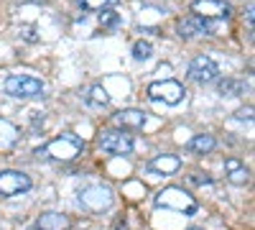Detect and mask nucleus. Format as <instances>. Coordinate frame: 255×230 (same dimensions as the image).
Instances as JSON below:
<instances>
[{
    "mask_svg": "<svg viewBox=\"0 0 255 230\" xmlns=\"http://www.w3.org/2000/svg\"><path fill=\"white\" fill-rule=\"evenodd\" d=\"M82 149H84V141H82L79 136H74V133H61L59 138L49 141V143L44 146V151H38V156L44 154V156H49V159H54V161H74V159L82 154Z\"/></svg>",
    "mask_w": 255,
    "mask_h": 230,
    "instance_id": "f257e3e1",
    "label": "nucleus"
},
{
    "mask_svg": "<svg viewBox=\"0 0 255 230\" xmlns=\"http://www.w3.org/2000/svg\"><path fill=\"white\" fill-rule=\"evenodd\" d=\"M79 205L87 207L90 213H108L115 205V195L105 184H90L79 192Z\"/></svg>",
    "mask_w": 255,
    "mask_h": 230,
    "instance_id": "f03ea898",
    "label": "nucleus"
},
{
    "mask_svg": "<svg viewBox=\"0 0 255 230\" xmlns=\"http://www.w3.org/2000/svg\"><path fill=\"white\" fill-rule=\"evenodd\" d=\"M5 92L10 97H18V100H28V97H38L44 92V79L38 77H31V74H10L5 77Z\"/></svg>",
    "mask_w": 255,
    "mask_h": 230,
    "instance_id": "7ed1b4c3",
    "label": "nucleus"
},
{
    "mask_svg": "<svg viewBox=\"0 0 255 230\" xmlns=\"http://www.w3.org/2000/svg\"><path fill=\"white\" fill-rule=\"evenodd\" d=\"M220 31V20L202 18V15H184L176 20V33L181 38H194V36H212Z\"/></svg>",
    "mask_w": 255,
    "mask_h": 230,
    "instance_id": "20e7f679",
    "label": "nucleus"
},
{
    "mask_svg": "<svg viewBox=\"0 0 255 230\" xmlns=\"http://www.w3.org/2000/svg\"><path fill=\"white\" fill-rule=\"evenodd\" d=\"M97 146L105 154H113V156H128L133 151V136H128L125 131H102L97 136Z\"/></svg>",
    "mask_w": 255,
    "mask_h": 230,
    "instance_id": "39448f33",
    "label": "nucleus"
},
{
    "mask_svg": "<svg viewBox=\"0 0 255 230\" xmlns=\"http://www.w3.org/2000/svg\"><path fill=\"white\" fill-rule=\"evenodd\" d=\"M184 95H186V90L176 79H161V82H151L148 85V97L166 102V105H179L184 100Z\"/></svg>",
    "mask_w": 255,
    "mask_h": 230,
    "instance_id": "423d86ee",
    "label": "nucleus"
},
{
    "mask_svg": "<svg viewBox=\"0 0 255 230\" xmlns=\"http://www.w3.org/2000/svg\"><path fill=\"white\" fill-rule=\"evenodd\" d=\"M158 207H171V210H179V213H186V215H194L199 207L197 202L191 200L184 190H176V187H168V190L158 192L156 200H153Z\"/></svg>",
    "mask_w": 255,
    "mask_h": 230,
    "instance_id": "0eeeda50",
    "label": "nucleus"
},
{
    "mask_svg": "<svg viewBox=\"0 0 255 230\" xmlns=\"http://www.w3.org/2000/svg\"><path fill=\"white\" fill-rule=\"evenodd\" d=\"M217 77H220V64L212 56L199 54V56L191 59V64H189V79L199 82V85H209V82H217Z\"/></svg>",
    "mask_w": 255,
    "mask_h": 230,
    "instance_id": "6e6552de",
    "label": "nucleus"
},
{
    "mask_svg": "<svg viewBox=\"0 0 255 230\" xmlns=\"http://www.w3.org/2000/svg\"><path fill=\"white\" fill-rule=\"evenodd\" d=\"M31 187H33V182L23 172H15V169L0 172V195L3 197H18V195L28 192Z\"/></svg>",
    "mask_w": 255,
    "mask_h": 230,
    "instance_id": "1a4fd4ad",
    "label": "nucleus"
},
{
    "mask_svg": "<svg viewBox=\"0 0 255 230\" xmlns=\"http://www.w3.org/2000/svg\"><path fill=\"white\" fill-rule=\"evenodd\" d=\"M191 13L202 15V18H212V20H227L232 15V5L227 0H194L191 3Z\"/></svg>",
    "mask_w": 255,
    "mask_h": 230,
    "instance_id": "9d476101",
    "label": "nucleus"
},
{
    "mask_svg": "<svg viewBox=\"0 0 255 230\" xmlns=\"http://www.w3.org/2000/svg\"><path fill=\"white\" fill-rule=\"evenodd\" d=\"M113 123L118 125L120 131H138L148 123V113L138 110V108H128V110H120L113 115Z\"/></svg>",
    "mask_w": 255,
    "mask_h": 230,
    "instance_id": "9b49d317",
    "label": "nucleus"
},
{
    "mask_svg": "<svg viewBox=\"0 0 255 230\" xmlns=\"http://www.w3.org/2000/svg\"><path fill=\"white\" fill-rule=\"evenodd\" d=\"M148 169L156 172V174H163V177L176 174V172L181 169V159L174 156V154H161V156H156V159L148 161Z\"/></svg>",
    "mask_w": 255,
    "mask_h": 230,
    "instance_id": "f8f14e48",
    "label": "nucleus"
},
{
    "mask_svg": "<svg viewBox=\"0 0 255 230\" xmlns=\"http://www.w3.org/2000/svg\"><path fill=\"white\" fill-rule=\"evenodd\" d=\"M225 174L232 184H248L250 182V169L238 159V156H230L225 159Z\"/></svg>",
    "mask_w": 255,
    "mask_h": 230,
    "instance_id": "ddd939ff",
    "label": "nucleus"
},
{
    "mask_svg": "<svg viewBox=\"0 0 255 230\" xmlns=\"http://www.w3.org/2000/svg\"><path fill=\"white\" fill-rule=\"evenodd\" d=\"M72 220L61 213H41L36 220V230H69Z\"/></svg>",
    "mask_w": 255,
    "mask_h": 230,
    "instance_id": "4468645a",
    "label": "nucleus"
},
{
    "mask_svg": "<svg viewBox=\"0 0 255 230\" xmlns=\"http://www.w3.org/2000/svg\"><path fill=\"white\" fill-rule=\"evenodd\" d=\"M217 92H220L222 97H240V95H245V92H248V85H245L243 79L225 77V79H220V82H217Z\"/></svg>",
    "mask_w": 255,
    "mask_h": 230,
    "instance_id": "2eb2a0df",
    "label": "nucleus"
},
{
    "mask_svg": "<svg viewBox=\"0 0 255 230\" xmlns=\"http://www.w3.org/2000/svg\"><path fill=\"white\" fill-rule=\"evenodd\" d=\"M186 149L191 151V154H209V151H215L217 149V141H215V136H209V133H199V136H194L189 143H186Z\"/></svg>",
    "mask_w": 255,
    "mask_h": 230,
    "instance_id": "dca6fc26",
    "label": "nucleus"
},
{
    "mask_svg": "<svg viewBox=\"0 0 255 230\" xmlns=\"http://www.w3.org/2000/svg\"><path fill=\"white\" fill-rule=\"evenodd\" d=\"M87 105L90 108H108L110 105V95H108V90H105L102 85H95V87H90V92H87Z\"/></svg>",
    "mask_w": 255,
    "mask_h": 230,
    "instance_id": "f3484780",
    "label": "nucleus"
},
{
    "mask_svg": "<svg viewBox=\"0 0 255 230\" xmlns=\"http://www.w3.org/2000/svg\"><path fill=\"white\" fill-rule=\"evenodd\" d=\"M120 0H79V5L84 10H108V8H115Z\"/></svg>",
    "mask_w": 255,
    "mask_h": 230,
    "instance_id": "a211bd4d",
    "label": "nucleus"
},
{
    "mask_svg": "<svg viewBox=\"0 0 255 230\" xmlns=\"http://www.w3.org/2000/svg\"><path fill=\"white\" fill-rule=\"evenodd\" d=\"M151 54H153L151 41H135V44H133V59L145 61V59H151Z\"/></svg>",
    "mask_w": 255,
    "mask_h": 230,
    "instance_id": "6ab92c4d",
    "label": "nucleus"
},
{
    "mask_svg": "<svg viewBox=\"0 0 255 230\" xmlns=\"http://www.w3.org/2000/svg\"><path fill=\"white\" fill-rule=\"evenodd\" d=\"M15 128L10 123H5V120H0V146H10L13 141H15Z\"/></svg>",
    "mask_w": 255,
    "mask_h": 230,
    "instance_id": "aec40b11",
    "label": "nucleus"
},
{
    "mask_svg": "<svg viewBox=\"0 0 255 230\" xmlns=\"http://www.w3.org/2000/svg\"><path fill=\"white\" fill-rule=\"evenodd\" d=\"M118 23H120V15L113 13L110 8L100 13V26H102V28H113V26H118Z\"/></svg>",
    "mask_w": 255,
    "mask_h": 230,
    "instance_id": "412c9836",
    "label": "nucleus"
},
{
    "mask_svg": "<svg viewBox=\"0 0 255 230\" xmlns=\"http://www.w3.org/2000/svg\"><path fill=\"white\" fill-rule=\"evenodd\" d=\"M186 182H189V184H194V187H209V184H212V179H209L207 174H189Z\"/></svg>",
    "mask_w": 255,
    "mask_h": 230,
    "instance_id": "4be33fe9",
    "label": "nucleus"
},
{
    "mask_svg": "<svg viewBox=\"0 0 255 230\" xmlns=\"http://www.w3.org/2000/svg\"><path fill=\"white\" fill-rule=\"evenodd\" d=\"M20 36H23L26 41H31V44H33V41H38V36H36V28H33V26H20Z\"/></svg>",
    "mask_w": 255,
    "mask_h": 230,
    "instance_id": "5701e85b",
    "label": "nucleus"
},
{
    "mask_svg": "<svg viewBox=\"0 0 255 230\" xmlns=\"http://www.w3.org/2000/svg\"><path fill=\"white\" fill-rule=\"evenodd\" d=\"M238 120H253V108H243V110H238Z\"/></svg>",
    "mask_w": 255,
    "mask_h": 230,
    "instance_id": "b1692460",
    "label": "nucleus"
},
{
    "mask_svg": "<svg viewBox=\"0 0 255 230\" xmlns=\"http://www.w3.org/2000/svg\"><path fill=\"white\" fill-rule=\"evenodd\" d=\"M245 18H248V26L253 28V3H248V13H245Z\"/></svg>",
    "mask_w": 255,
    "mask_h": 230,
    "instance_id": "393cba45",
    "label": "nucleus"
},
{
    "mask_svg": "<svg viewBox=\"0 0 255 230\" xmlns=\"http://www.w3.org/2000/svg\"><path fill=\"white\" fill-rule=\"evenodd\" d=\"M189 230H202V228H189Z\"/></svg>",
    "mask_w": 255,
    "mask_h": 230,
    "instance_id": "a878e982",
    "label": "nucleus"
}]
</instances>
